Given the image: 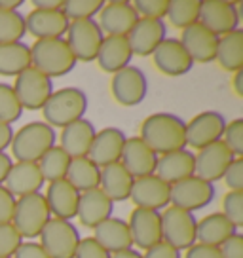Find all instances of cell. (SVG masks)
I'll return each mask as SVG.
<instances>
[{"mask_svg": "<svg viewBox=\"0 0 243 258\" xmlns=\"http://www.w3.org/2000/svg\"><path fill=\"white\" fill-rule=\"evenodd\" d=\"M156 156L177 152L187 148V121L171 112L150 114L141 123V135Z\"/></svg>", "mask_w": 243, "mask_h": 258, "instance_id": "1", "label": "cell"}, {"mask_svg": "<svg viewBox=\"0 0 243 258\" xmlns=\"http://www.w3.org/2000/svg\"><path fill=\"white\" fill-rule=\"evenodd\" d=\"M76 57L69 48L65 38H46L34 40L31 46V67L51 78H61L74 71Z\"/></svg>", "mask_w": 243, "mask_h": 258, "instance_id": "2", "label": "cell"}, {"mask_svg": "<svg viewBox=\"0 0 243 258\" xmlns=\"http://www.w3.org/2000/svg\"><path fill=\"white\" fill-rule=\"evenodd\" d=\"M55 129L49 127L46 121H29L23 127L14 131L10 143L12 156L16 161H36L55 146Z\"/></svg>", "mask_w": 243, "mask_h": 258, "instance_id": "3", "label": "cell"}, {"mask_svg": "<svg viewBox=\"0 0 243 258\" xmlns=\"http://www.w3.org/2000/svg\"><path fill=\"white\" fill-rule=\"evenodd\" d=\"M88 110V97L78 88H63L53 91L42 108L44 121L49 127H67L84 118Z\"/></svg>", "mask_w": 243, "mask_h": 258, "instance_id": "4", "label": "cell"}, {"mask_svg": "<svg viewBox=\"0 0 243 258\" xmlns=\"http://www.w3.org/2000/svg\"><path fill=\"white\" fill-rule=\"evenodd\" d=\"M49 218H51V215H49L48 203H46V198L42 192L23 196V198L16 200L12 224L23 239L33 241L34 237H38L44 230V226L49 222Z\"/></svg>", "mask_w": 243, "mask_h": 258, "instance_id": "5", "label": "cell"}, {"mask_svg": "<svg viewBox=\"0 0 243 258\" xmlns=\"http://www.w3.org/2000/svg\"><path fill=\"white\" fill-rule=\"evenodd\" d=\"M38 237L42 249L46 250L49 258H74L82 239L78 228L73 222L61 218H49Z\"/></svg>", "mask_w": 243, "mask_h": 258, "instance_id": "6", "label": "cell"}, {"mask_svg": "<svg viewBox=\"0 0 243 258\" xmlns=\"http://www.w3.org/2000/svg\"><path fill=\"white\" fill-rule=\"evenodd\" d=\"M162 217V241L169 243L177 250H187L196 243V220L194 213H188L178 207H165L160 213Z\"/></svg>", "mask_w": 243, "mask_h": 258, "instance_id": "7", "label": "cell"}, {"mask_svg": "<svg viewBox=\"0 0 243 258\" xmlns=\"http://www.w3.org/2000/svg\"><path fill=\"white\" fill-rule=\"evenodd\" d=\"M17 95L19 105L27 110H42L48 99L53 93V82L46 74L36 71L34 67L25 69L16 76V84L12 86Z\"/></svg>", "mask_w": 243, "mask_h": 258, "instance_id": "8", "label": "cell"}, {"mask_svg": "<svg viewBox=\"0 0 243 258\" xmlns=\"http://www.w3.org/2000/svg\"><path fill=\"white\" fill-rule=\"evenodd\" d=\"M105 34L99 29L95 19H84V21H71L67 31V44L76 57V61L91 63L97 59L99 48L103 44Z\"/></svg>", "mask_w": 243, "mask_h": 258, "instance_id": "9", "label": "cell"}, {"mask_svg": "<svg viewBox=\"0 0 243 258\" xmlns=\"http://www.w3.org/2000/svg\"><path fill=\"white\" fill-rule=\"evenodd\" d=\"M198 23L203 25L215 36H224L228 32L239 29V4L230 0H202L200 4V19Z\"/></svg>", "mask_w": 243, "mask_h": 258, "instance_id": "10", "label": "cell"}, {"mask_svg": "<svg viewBox=\"0 0 243 258\" xmlns=\"http://www.w3.org/2000/svg\"><path fill=\"white\" fill-rule=\"evenodd\" d=\"M215 184L200 177H188L171 186V205L188 213L207 207L215 200Z\"/></svg>", "mask_w": 243, "mask_h": 258, "instance_id": "11", "label": "cell"}, {"mask_svg": "<svg viewBox=\"0 0 243 258\" xmlns=\"http://www.w3.org/2000/svg\"><path fill=\"white\" fill-rule=\"evenodd\" d=\"M110 91L116 103L122 106H137L145 101L148 93V82H146L145 73L139 67H126L112 74L110 82Z\"/></svg>", "mask_w": 243, "mask_h": 258, "instance_id": "12", "label": "cell"}, {"mask_svg": "<svg viewBox=\"0 0 243 258\" xmlns=\"http://www.w3.org/2000/svg\"><path fill=\"white\" fill-rule=\"evenodd\" d=\"M226 127V120L220 112L205 110L196 114L187 123V146L202 150L205 146L222 141V133Z\"/></svg>", "mask_w": 243, "mask_h": 258, "instance_id": "13", "label": "cell"}, {"mask_svg": "<svg viewBox=\"0 0 243 258\" xmlns=\"http://www.w3.org/2000/svg\"><path fill=\"white\" fill-rule=\"evenodd\" d=\"M139 21V14L128 0H110L99 12L97 25L105 36H128L133 25Z\"/></svg>", "mask_w": 243, "mask_h": 258, "instance_id": "14", "label": "cell"}, {"mask_svg": "<svg viewBox=\"0 0 243 258\" xmlns=\"http://www.w3.org/2000/svg\"><path fill=\"white\" fill-rule=\"evenodd\" d=\"M130 200L141 209H165L171 205V184L162 180L158 175L135 178Z\"/></svg>", "mask_w": 243, "mask_h": 258, "instance_id": "15", "label": "cell"}, {"mask_svg": "<svg viewBox=\"0 0 243 258\" xmlns=\"http://www.w3.org/2000/svg\"><path fill=\"white\" fill-rule=\"evenodd\" d=\"M194 158L196 177L215 184L217 180L224 177V173L230 167V163L234 161V154L228 150L222 141H219V143H213V145L198 150V154H194Z\"/></svg>", "mask_w": 243, "mask_h": 258, "instance_id": "16", "label": "cell"}, {"mask_svg": "<svg viewBox=\"0 0 243 258\" xmlns=\"http://www.w3.org/2000/svg\"><path fill=\"white\" fill-rule=\"evenodd\" d=\"M128 226H130L133 245H137V249L146 250L150 249L152 245L162 241V217H160V211L135 207L131 211Z\"/></svg>", "mask_w": 243, "mask_h": 258, "instance_id": "17", "label": "cell"}, {"mask_svg": "<svg viewBox=\"0 0 243 258\" xmlns=\"http://www.w3.org/2000/svg\"><path fill=\"white\" fill-rule=\"evenodd\" d=\"M156 69L165 76H185L192 71L194 61L190 59L188 51L180 44L178 38H165L152 53Z\"/></svg>", "mask_w": 243, "mask_h": 258, "instance_id": "18", "label": "cell"}, {"mask_svg": "<svg viewBox=\"0 0 243 258\" xmlns=\"http://www.w3.org/2000/svg\"><path fill=\"white\" fill-rule=\"evenodd\" d=\"M167 38V25L158 19H145L139 17L133 29L128 34V42L133 55L148 57L154 53V49Z\"/></svg>", "mask_w": 243, "mask_h": 258, "instance_id": "19", "label": "cell"}, {"mask_svg": "<svg viewBox=\"0 0 243 258\" xmlns=\"http://www.w3.org/2000/svg\"><path fill=\"white\" fill-rule=\"evenodd\" d=\"M71 21L63 16L61 10H31L25 17V29L36 40L46 38H63Z\"/></svg>", "mask_w": 243, "mask_h": 258, "instance_id": "20", "label": "cell"}, {"mask_svg": "<svg viewBox=\"0 0 243 258\" xmlns=\"http://www.w3.org/2000/svg\"><path fill=\"white\" fill-rule=\"evenodd\" d=\"M178 40L185 46V49L188 51V55L194 63L207 64L215 61L219 36H215L211 31H207L203 25L194 23L187 27Z\"/></svg>", "mask_w": 243, "mask_h": 258, "instance_id": "21", "label": "cell"}, {"mask_svg": "<svg viewBox=\"0 0 243 258\" xmlns=\"http://www.w3.org/2000/svg\"><path fill=\"white\" fill-rule=\"evenodd\" d=\"M126 139L128 137L124 135V131L118 127H105L101 131H95V137H93L88 158L97 165L99 169L120 161Z\"/></svg>", "mask_w": 243, "mask_h": 258, "instance_id": "22", "label": "cell"}, {"mask_svg": "<svg viewBox=\"0 0 243 258\" xmlns=\"http://www.w3.org/2000/svg\"><path fill=\"white\" fill-rule=\"evenodd\" d=\"M120 163L128 169V173L133 178H141L154 175L156 165H158V156L143 143L141 137H128L124 150H122Z\"/></svg>", "mask_w": 243, "mask_h": 258, "instance_id": "23", "label": "cell"}, {"mask_svg": "<svg viewBox=\"0 0 243 258\" xmlns=\"http://www.w3.org/2000/svg\"><path fill=\"white\" fill-rule=\"evenodd\" d=\"M44 198L48 203L49 215H53V218H61V220H69V222L76 218L80 192L67 178L49 182Z\"/></svg>", "mask_w": 243, "mask_h": 258, "instance_id": "24", "label": "cell"}, {"mask_svg": "<svg viewBox=\"0 0 243 258\" xmlns=\"http://www.w3.org/2000/svg\"><path fill=\"white\" fill-rule=\"evenodd\" d=\"M42 186H44V178L34 161H16L4 180V188L14 198H23V196L40 192Z\"/></svg>", "mask_w": 243, "mask_h": 258, "instance_id": "25", "label": "cell"}, {"mask_svg": "<svg viewBox=\"0 0 243 258\" xmlns=\"http://www.w3.org/2000/svg\"><path fill=\"white\" fill-rule=\"evenodd\" d=\"M112 211H114V203L103 194L101 188L80 192L76 218H78V222L82 226L95 228L101 222H105L106 218L112 217Z\"/></svg>", "mask_w": 243, "mask_h": 258, "instance_id": "26", "label": "cell"}, {"mask_svg": "<svg viewBox=\"0 0 243 258\" xmlns=\"http://www.w3.org/2000/svg\"><path fill=\"white\" fill-rule=\"evenodd\" d=\"M158 177L165 180L167 184H175L180 182L188 177L196 175V158L194 154L188 148L177 150V152H169L158 156V165H156V173Z\"/></svg>", "mask_w": 243, "mask_h": 258, "instance_id": "27", "label": "cell"}, {"mask_svg": "<svg viewBox=\"0 0 243 258\" xmlns=\"http://www.w3.org/2000/svg\"><path fill=\"white\" fill-rule=\"evenodd\" d=\"M131 57L133 51L130 48L128 36H105L95 61L99 63L101 71L116 74L122 69L130 67Z\"/></svg>", "mask_w": 243, "mask_h": 258, "instance_id": "28", "label": "cell"}, {"mask_svg": "<svg viewBox=\"0 0 243 258\" xmlns=\"http://www.w3.org/2000/svg\"><path fill=\"white\" fill-rule=\"evenodd\" d=\"M93 137H95L93 123L86 118H82V120L74 121V123L61 129V145L59 146L71 156V160L88 158Z\"/></svg>", "mask_w": 243, "mask_h": 258, "instance_id": "29", "label": "cell"}, {"mask_svg": "<svg viewBox=\"0 0 243 258\" xmlns=\"http://www.w3.org/2000/svg\"><path fill=\"white\" fill-rule=\"evenodd\" d=\"M93 239L105 247L110 254L126 249H133V239L130 234V226L122 218H106L105 222L93 228Z\"/></svg>", "mask_w": 243, "mask_h": 258, "instance_id": "30", "label": "cell"}, {"mask_svg": "<svg viewBox=\"0 0 243 258\" xmlns=\"http://www.w3.org/2000/svg\"><path fill=\"white\" fill-rule=\"evenodd\" d=\"M133 180L135 178L128 173V169L122 165L120 161H116V163H110L106 167H101V182H99V188L103 190V194L112 203L126 202V200H130L131 196Z\"/></svg>", "mask_w": 243, "mask_h": 258, "instance_id": "31", "label": "cell"}, {"mask_svg": "<svg viewBox=\"0 0 243 258\" xmlns=\"http://www.w3.org/2000/svg\"><path fill=\"white\" fill-rule=\"evenodd\" d=\"M234 234H237V228L222 213L205 215L196 224V243H203V245L220 247Z\"/></svg>", "mask_w": 243, "mask_h": 258, "instance_id": "32", "label": "cell"}, {"mask_svg": "<svg viewBox=\"0 0 243 258\" xmlns=\"http://www.w3.org/2000/svg\"><path fill=\"white\" fill-rule=\"evenodd\" d=\"M215 61L228 73L243 71V31L237 29L219 38Z\"/></svg>", "mask_w": 243, "mask_h": 258, "instance_id": "33", "label": "cell"}, {"mask_svg": "<svg viewBox=\"0 0 243 258\" xmlns=\"http://www.w3.org/2000/svg\"><path fill=\"white\" fill-rule=\"evenodd\" d=\"M31 67V48L25 42L0 44V76L21 74Z\"/></svg>", "mask_w": 243, "mask_h": 258, "instance_id": "34", "label": "cell"}, {"mask_svg": "<svg viewBox=\"0 0 243 258\" xmlns=\"http://www.w3.org/2000/svg\"><path fill=\"white\" fill-rule=\"evenodd\" d=\"M65 178L78 192H88V190L99 188L101 169L89 158H76V160H71Z\"/></svg>", "mask_w": 243, "mask_h": 258, "instance_id": "35", "label": "cell"}, {"mask_svg": "<svg viewBox=\"0 0 243 258\" xmlns=\"http://www.w3.org/2000/svg\"><path fill=\"white\" fill-rule=\"evenodd\" d=\"M38 169L42 173L44 182H55L67 177V171L71 165V156L61 148V146H51L48 152L36 161Z\"/></svg>", "mask_w": 243, "mask_h": 258, "instance_id": "36", "label": "cell"}, {"mask_svg": "<svg viewBox=\"0 0 243 258\" xmlns=\"http://www.w3.org/2000/svg\"><path fill=\"white\" fill-rule=\"evenodd\" d=\"M200 4L202 0H169L167 6V21L175 29L185 31L187 27L198 23L200 19Z\"/></svg>", "mask_w": 243, "mask_h": 258, "instance_id": "37", "label": "cell"}, {"mask_svg": "<svg viewBox=\"0 0 243 258\" xmlns=\"http://www.w3.org/2000/svg\"><path fill=\"white\" fill-rule=\"evenodd\" d=\"M27 29H25V17L19 12H6L0 10V44L10 42H21Z\"/></svg>", "mask_w": 243, "mask_h": 258, "instance_id": "38", "label": "cell"}, {"mask_svg": "<svg viewBox=\"0 0 243 258\" xmlns=\"http://www.w3.org/2000/svg\"><path fill=\"white\" fill-rule=\"evenodd\" d=\"M103 6V0H63L61 12L69 21H84L99 16Z\"/></svg>", "mask_w": 243, "mask_h": 258, "instance_id": "39", "label": "cell"}, {"mask_svg": "<svg viewBox=\"0 0 243 258\" xmlns=\"http://www.w3.org/2000/svg\"><path fill=\"white\" fill-rule=\"evenodd\" d=\"M23 114V106L19 105L12 84H0V123L12 125Z\"/></svg>", "mask_w": 243, "mask_h": 258, "instance_id": "40", "label": "cell"}, {"mask_svg": "<svg viewBox=\"0 0 243 258\" xmlns=\"http://www.w3.org/2000/svg\"><path fill=\"white\" fill-rule=\"evenodd\" d=\"M222 143L226 148L234 154V158H241L243 156V120L235 118V120L228 121L224 133H222Z\"/></svg>", "mask_w": 243, "mask_h": 258, "instance_id": "41", "label": "cell"}, {"mask_svg": "<svg viewBox=\"0 0 243 258\" xmlns=\"http://www.w3.org/2000/svg\"><path fill=\"white\" fill-rule=\"evenodd\" d=\"M220 213L235 228L243 226V192H228L222 200V211Z\"/></svg>", "mask_w": 243, "mask_h": 258, "instance_id": "42", "label": "cell"}, {"mask_svg": "<svg viewBox=\"0 0 243 258\" xmlns=\"http://www.w3.org/2000/svg\"><path fill=\"white\" fill-rule=\"evenodd\" d=\"M131 4H133L135 12L139 14V17L163 21V17L167 16L169 0H135Z\"/></svg>", "mask_w": 243, "mask_h": 258, "instance_id": "43", "label": "cell"}, {"mask_svg": "<svg viewBox=\"0 0 243 258\" xmlns=\"http://www.w3.org/2000/svg\"><path fill=\"white\" fill-rule=\"evenodd\" d=\"M21 243L23 237L19 235L12 222L0 224V258H12Z\"/></svg>", "mask_w": 243, "mask_h": 258, "instance_id": "44", "label": "cell"}, {"mask_svg": "<svg viewBox=\"0 0 243 258\" xmlns=\"http://www.w3.org/2000/svg\"><path fill=\"white\" fill-rule=\"evenodd\" d=\"M112 254L101 247L93 237H82L80 243H78V249H76V254L74 258H110Z\"/></svg>", "mask_w": 243, "mask_h": 258, "instance_id": "45", "label": "cell"}, {"mask_svg": "<svg viewBox=\"0 0 243 258\" xmlns=\"http://www.w3.org/2000/svg\"><path fill=\"white\" fill-rule=\"evenodd\" d=\"M222 178L230 192H243V158H234Z\"/></svg>", "mask_w": 243, "mask_h": 258, "instance_id": "46", "label": "cell"}, {"mask_svg": "<svg viewBox=\"0 0 243 258\" xmlns=\"http://www.w3.org/2000/svg\"><path fill=\"white\" fill-rule=\"evenodd\" d=\"M14 209H16V198L0 184V224H8L14 218Z\"/></svg>", "mask_w": 243, "mask_h": 258, "instance_id": "47", "label": "cell"}, {"mask_svg": "<svg viewBox=\"0 0 243 258\" xmlns=\"http://www.w3.org/2000/svg\"><path fill=\"white\" fill-rule=\"evenodd\" d=\"M222 258H243V235L234 234L219 247Z\"/></svg>", "mask_w": 243, "mask_h": 258, "instance_id": "48", "label": "cell"}, {"mask_svg": "<svg viewBox=\"0 0 243 258\" xmlns=\"http://www.w3.org/2000/svg\"><path fill=\"white\" fill-rule=\"evenodd\" d=\"M143 258H180V250L171 247L169 243L160 241L152 245L150 249H146Z\"/></svg>", "mask_w": 243, "mask_h": 258, "instance_id": "49", "label": "cell"}, {"mask_svg": "<svg viewBox=\"0 0 243 258\" xmlns=\"http://www.w3.org/2000/svg\"><path fill=\"white\" fill-rule=\"evenodd\" d=\"M12 258H49L46 254V250L42 249L40 243L36 241H23L17 250L14 252V256Z\"/></svg>", "mask_w": 243, "mask_h": 258, "instance_id": "50", "label": "cell"}, {"mask_svg": "<svg viewBox=\"0 0 243 258\" xmlns=\"http://www.w3.org/2000/svg\"><path fill=\"white\" fill-rule=\"evenodd\" d=\"M185 258H222L219 247L213 245H203V243H194L188 247L185 252Z\"/></svg>", "mask_w": 243, "mask_h": 258, "instance_id": "51", "label": "cell"}, {"mask_svg": "<svg viewBox=\"0 0 243 258\" xmlns=\"http://www.w3.org/2000/svg\"><path fill=\"white\" fill-rule=\"evenodd\" d=\"M12 137H14V129L12 125H6V123H0V152H4L6 148L12 143Z\"/></svg>", "mask_w": 243, "mask_h": 258, "instance_id": "52", "label": "cell"}, {"mask_svg": "<svg viewBox=\"0 0 243 258\" xmlns=\"http://www.w3.org/2000/svg\"><path fill=\"white\" fill-rule=\"evenodd\" d=\"M12 165H14V161H12V158H10L8 154L0 152V184H4V180L8 177Z\"/></svg>", "mask_w": 243, "mask_h": 258, "instance_id": "53", "label": "cell"}, {"mask_svg": "<svg viewBox=\"0 0 243 258\" xmlns=\"http://www.w3.org/2000/svg\"><path fill=\"white\" fill-rule=\"evenodd\" d=\"M34 10H61L63 0H33Z\"/></svg>", "mask_w": 243, "mask_h": 258, "instance_id": "54", "label": "cell"}, {"mask_svg": "<svg viewBox=\"0 0 243 258\" xmlns=\"http://www.w3.org/2000/svg\"><path fill=\"white\" fill-rule=\"evenodd\" d=\"M232 88H234L235 95H237V97H243V71H237V73H234Z\"/></svg>", "mask_w": 243, "mask_h": 258, "instance_id": "55", "label": "cell"}, {"mask_svg": "<svg viewBox=\"0 0 243 258\" xmlns=\"http://www.w3.org/2000/svg\"><path fill=\"white\" fill-rule=\"evenodd\" d=\"M23 6V0H0V10L6 12H17Z\"/></svg>", "mask_w": 243, "mask_h": 258, "instance_id": "56", "label": "cell"}, {"mask_svg": "<svg viewBox=\"0 0 243 258\" xmlns=\"http://www.w3.org/2000/svg\"><path fill=\"white\" fill-rule=\"evenodd\" d=\"M110 258H143V254L137 249H126L120 250V252H114Z\"/></svg>", "mask_w": 243, "mask_h": 258, "instance_id": "57", "label": "cell"}]
</instances>
